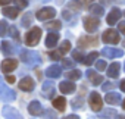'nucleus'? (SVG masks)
Returning <instances> with one entry per match:
<instances>
[{
    "mask_svg": "<svg viewBox=\"0 0 125 119\" xmlns=\"http://www.w3.org/2000/svg\"><path fill=\"white\" fill-rule=\"evenodd\" d=\"M2 13H3L6 18L15 19V18L18 16V13H19V9H18V8H9V6H6V8L2 10Z\"/></svg>",
    "mask_w": 125,
    "mask_h": 119,
    "instance_id": "5701e85b",
    "label": "nucleus"
},
{
    "mask_svg": "<svg viewBox=\"0 0 125 119\" xmlns=\"http://www.w3.org/2000/svg\"><path fill=\"white\" fill-rule=\"evenodd\" d=\"M122 107H124V110H125V100H124V103H122Z\"/></svg>",
    "mask_w": 125,
    "mask_h": 119,
    "instance_id": "603ef678",
    "label": "nucleus"
},
{
    "mask_svg": "<svg viewBox=\"0 0 125 119\" xmlns=\"http://www.w3.org/2000/svg\"><path fill=\"white\" fill-rule=\"evenodd\" d=\"M18 87H19V90H22V91H32L34 87H35V82H34L32 78L24 77V78L18 82Z\"/></svg>",
    "mask_w": 125,
    "mask_h": 119,
    "instance_id": "1a4fd4ad",
    "label": "nucleus"
},
{
    "mask_svg": "<svg viewBox=\"0 0 125 119\" xmlns=\"http://www.w3.org/2000/svg\"><path fill=\"white\" fill-rule=\"evenodd\" d=\"M83 104H84V100H83V97H78V99H75V100H72V107L77 110V109H81L83 107Z\"/></svg>",
    "mask_w": 125,
    "mask_h": 119,
    "instance_id": "72a5a7b5",
    "label": "nucleus"
},
{
    "mask_svg": "<svg viewBox=\"0 0 125 119\" xmlns=\"http://www.w3.org/2000/svg\"><path fill=\"white\" fill-rule=\"evenodd\" d=\"M41 2H49V0H41Z\"/></svg>",
    "mask_w": 125,
    "mask_h": 119,
    "instance_id": "864d4df0",
    "label": "nucleus"
},
{
    "mask_svg": "<svg viewBox=\"0 0 125 119\" xmlns=\"http://www.w3.org/2000/svg\"><path fill=\"white\" fill-rule=\"evenodd\" d=\"M119 87H121V90L125 93V79H122V81L119 82Z\"/></svg>",
    "mask_w": 125,
    "mask_h": 119,
    "instance_id": "a18cd8bd",
    "label": "nucleus"
},
{
    "mask_svg": "<svg viewBox=\"0 0 125 119\" xmlns=\"http://www.w3.org/2000/svg\"><path fill=\"white\" fill-rule=\"evenodd\" d=\"M90 12L93 15H96V16H102L104 10H103V6L102 5H91L90 6Z\"/></svg>",
    "mask_w": 125,
    "mask_h": 119,
    "instance_id": "cd10ccee",
    "label": "nucleus"
},
{
    "mask_svg": "<svg viewBox=\"0 0 125 119\" xmlns=\"http://www.w3.org/2000/svg\"><path fill=\"white\" fill-rule=\"evenodd\" d=\"M100 2H102V5H110L113 0H100Z\"/></svg>",
    "mask_w": 125,
    "mask_h": 119,
    "instance_id": "09e8293b",
    "label": "nucleus"
},
{
    "mask_svg": "<svg viewBox=\"0 0 125 119\" xmlns=\"http://www.w3.org/2000/svg\"><path fill=\"white\" fill-rule=\"evenodd\" d=\"M16 66H18V60H16V59H6V60L2 62V71L5 74H9V72L15 71Z\"/></svg>",
    "mask_w": 125,
    "mask_h": 119,
    "instance_id": "f8f14e48",
    "label": "nucleus"
},
{
    "mask_svg": "<svg viewBox=\"0 0 125 119\" xmlns=\"http://www.w3.org/2000/svg\"><path fill=\"white\" fill-rule=\"evenodd\" d=\"M56 3H59V5H62V3H63V0H56Z\"/></svg>",
    "mask_w": 125,
    "mask_h": 119,
    "instance_id": "8fccbe9b",
    "label": "nucleus"
},
{
    "mask_svg": "<svg viewBox=\"0 0 125 119\" xmlns=\"http://www.w3.org/2000/svg\"><path fill=\"white\" fill-rule=\"evenodd\" d=\"M104 100H106V103H109V104H118V103L121 101V96H119L118 93H109V94H106Z\"/></svg>",
    "mask_w": 125,
    "mask_h": 119,
    "instance_id": "b1692460",
    "label": "nucleus"
},
{
    "mask_svg": "<svg viewBox=\"0 0 125 119\" xmlns=\"http://www.w3.org/2000/svg\"><path fill=\"white\" fill-rule=\"evenodd\" d=\"M75 84L74 82H69V81H63V82H60L59 84V90L60 93H63V94H71L75 91Z\"/></svg>",
    "mask_w": 125,
    "mask_h": 119,
    "instance_id": "4468645a",
    "label": "nucleus"
},
{
    "mask_svg": "<svg viewBox=\"0 0 125 119\" xmlns=\"http://www.w3.org/2000/svg\"><path fill=\"white\" fill-rule=\"evenodd\" d=\"M68 8L77 12V10H80V9L83 8V3L80 2V0H72V2H69V3H68Z\"/></svg>",
    "mask_w": 125,
    "mask_h": 119,
    "instance_id": "2f4dec72",
    "label": "nucleus"
},
{
    "mask_svg": "<svg viewBox=\"0 0 125 119\" xmlns=\"http://www.w3.org/2000/svg\"><path fill=\"white\" fill-rule=\"evenodd\" d=\"M12 2V0H0V5H2V6H6V5H9Z\"/></svg>",
    "mask_w": 125,
    "mask_h": 119,
    "instance_id": "49530a36",
    "label": "nucleus"
},
{
    "mask_svg": "<svg viewBox=\"0 0 125 119\" xmlns=\"http://www.w3.org/2000/svg\"><path fill=\"white\" fill-rule=\"evenodd\" d=\"M15 99H16L15 91H13L12 88H9V87L5 84L3 78L0 77V100L5 101V103H10V101H13Z\"/></svg>",
    "mask_w": 125,
    "mask_h": 119,
    "instance_id": "f03ea898",
    "label": "nucleus"
},
{
    "mask_svg": "<svg viewBox=\"0 0 125 119\" xmlns=\"http://www.w3.org/2000/svg\"><path fill=\"white\" fill-rule=\"evenodd\" d=\"M124 44H125V43H124Z\"/></svg>",
    "mask_w": 125,
    "mask_h": 119,
    "instance_id": "4d7b16f0",
    "label": "nucleus"
},
{
    "mask_svg": "<svg viewBox=\"0 0 125 119\" xmlns=\"http://www.w3.org/2000/svg\"><path fill=\"white\" fill-rule=\"evenodd\" d=\"M88 103H90V106H91V109H93L94 112H100V110H102L103 101H102V97H100V94H99V93H96V91L90 93Z\"/></svg>",
    "mask_w": 125,
    "mask_h": 119,
    "instance_id": "20e7f679",
    "label": "nucleus"
},
{
    "mask_svg": "<svg viewBox=\"0 0 125 119\" xmlns=\"http://www.w3.org/2000/svg\"><path fill=\"white\" fill-rule=\"evenodd\" d=\"M40 38H41V30H40L38 27H34V28H31V30L25 34V44L30 46V47L37 46L38 41H40Z\"/></svg>",
    "mask_w": 125,
    "mask_h": 119,
    "instance_id": "7ed1b4c3",
    "label": "nucleus"
},
{
    "mask_svg": "<svg viewBox=\"0 0 125 119\" xmlns=\"http://www.w3.org/2000/svg\"><path fill=\"white\" fill-rule=\"evenodd\" d=\"M6 79H8V82H15V77L13 75H8Z\"/></svg>",
    "mask_w": 125,
    "mask_h": 119,
    "instance_id": "c03bdc74",
    "label": "nucleus"
},
{
    "mask_svg": "<svg viewBox=\"0 0 125 119\" xmlns=\"http://www.w3.org/2000/svg\"><path fill=\"white\" fill-rule=\"evenodd\" d=\"M62 65H63V68H68V69L74 68V62L69 60V59H62Z\"/></svg>",
    "mask_w": 125,
    "mask_h": 119,
    "instance_id": "4c0bfd02",
    "label": "nucleus"
},
{
    "mask_svg": "<svg viewBox=\"0 0 125 119\" xmlns=\"http://www.w3.org/2000/svg\"><path fill=\"white\" fill-rule=\"evenodd\" d=\"M49 56L53 59V60H59V59L62 57V54H60V51H50L49 53Z\"/></svg>",
    "mask_w": 125,
    "mask_h": 119,
    "instance_id": "ea45409f",
    "label": "nucleus"
},
{
    "mask_svg": "<svg viewBox=\"0 0 125 119\" xmlns=\"http://www.w3.org/2000/svg\"><path fill=\"white\" fill-rule=\"evenodd\" d=\"M62 16H63L65 19H71V13H69V10H63V12H62Z\"/></svg>",
    "mask_w": 125,
    "mask_h": 119,
    "instance_id": "79ce46f5",
    "label": "nucleus"
},
{
    "mask_svg": "<svg viewBox=\"0 0 125 119\" xmlns=\"http://www.w3.org/2000/svg\"><path fill=\"white\" fill-rule=\"evenodd\" d=\"M53 107L56 110H59V112H63L66 109V100H65V97H56L53 100Z\"/></svg>",
    "mask_w": 125,
    "mask_h": 119,
    "instance_id": "412c9836",
    "label": "nucleus"
},
{
    "mask_svg": "<svg viewBox=\"0 0 125 119\" xmlns=\"http://www.w3.org/2000/svg\"><path fill=\"white\" fill-rule=\"evenodd\" d=\"M28 112H30L32 116H38V115L43 113V106L40 104V101L34 100V101L30 103V106H28Z\"/></svg>",
    "mask_w": 125,
    "mask_h": 119,
    "instance_id": "2eb2a0df",
    "label": "nucleus"
},
{
    "mask_svg": "<svg viewBox=\"0 0 125 119\" xmlns=\"http://www.w3.org/2000/svg\"><path fill=\"white\" fill-rule=\"evenodd\" d=\"M115 87V84H103V91H106V90H110V88H113Z\"/></svg>",
    "mask_w": 125,
    "mask_h": 119,
    "instance_id": "37998d69",
    "label": "nucleus"
},
{
    "mask_svg": "<svg viewBox=\"0 0 125 119\" xmlns=\"http://www.w3.org/2000/svg\"><path fill=\"white\" fill-rule=\"evenodd\" d=\"M124 68H125V65H124Z\"/></svg>",
    "mask_w": 125,
    "mask_h": 119,
    "instance_id": "6e6d98bb",
    "label": "nucleus"
},
{
    "mask_svg": "<svg viewBox=\"0 0 125 119\" xmlns=\"http://www.w3.org/2000/svg\"><path fill=\"white\" fill-rule=\"evenodd\" d=\"M119 72H121V65H119L118 62H113L112 65H109L106 74H107L109 78H118V77H119Z\"/></svg>",
    "mask_w": 125,
    "mask_h": 119,
    "instance_id": "f3484780",
    "label": "nucleus"
},
{
    "mask_svg": "<svg viewBox=\"0 0 125 119\" xmlns=\"http://www.w3.org/2000/svg\"><path fill=\"white\" fill-rule=\"evenodd\" d=\"M124 15H125V12H124Z\"/></svg>",
    "mask_w": 125,
    "mask_h": 119,
    "instance_id": "5fc2aeb1",
    "label": "nucleus"
},
{
    "mask_svg": "<svg viewBox=\"0 0 125 119\" xmlns=\"http://www.w3.org/2000/svg\"><path fill=\"white\" fill-rule=\"evenodd\" d=\"M54 15H56V10L53 9V8H43V9H40L38 12H37V19L38 21H47V19H52V18H54Z\"/></svg>",
    "mask_w": 125,
    "mask_h": 119,
    "instance_id": "6e6552de",
    "label": "nucleus"
},
{
    "mask_svg": "<svg viewBox=\"0 0 125 119\" xmlns=\"http://www.w3.org/2000/svg\"><path fill=\"white\" fill-rule=\"evenodd\" d=\"M65 75H66L68 79L75 81V79H80V78H81V71H78V69H75V71H69V72H66Z\"/></svg>",
    "mask_w": 125,
    "mask_h": 119,
    "instance_id": "c85d7f7f",
    "label": "nucleus"
},
{
    "mask_svg": "<svg viewBox=\"0 0 125 119\" xmlns=\"http://www.w3.org/2000/svg\"><path fill=\"white\" fill-rule=\"evenodd\" d=\"M69 50H71V41L65 40L63 43L60 44V49H59V51H60V54H65V53H68Z\"/></svg>",
    "mask_w": 125,
    "mask_h": 119,
    "instance_id": "7c9ffc66",
    "label": "nucleus"
},
{
    "mask_svg": "<svg viewBox=\"0 0 125 119\" xmlns=\"http://www.w3.org/2000/svg\"><path fill=\"white\" fill-rule=\"evenodd\" d=\"M100 118L102 119H116L118 118V112L113 110V109H106L104 112L100 113Z\"/></svg>",
    "mask_w": 125,
    "mask_h": 119,
    "instance_id": "393cba45",
    "label": "nucleus"
},
{
    "mask_svg": "<svg viewBox=\"0 0 125 119\" xmlns=\"http://www.w3.org/2000/svg\"><path fill=\"white\" fill-rule=\"evenodd\" d=\"M99 44V38L96 35H84L78 40V46L81 49H85V47H93V46H97Z\"/></svg>",
    "mask_w": 125,
    "mask_h": 119,
    "instance_id": "423d86ee",
    "label": "nucleus"
},
{
    "mask_svg": "<svg viewBox=\"0 0 125 119\" xmlns=\"http://www.w3.org/2000/svg\"><path fill=\"white\" fill-rule=\"evenodd\" d=\"M102 40H103L106 44H118V43H119L118 31H115V30H107V31H104L103 35H102Z\"/></svg>",
    "mask_w": 125,
    "mask_h": 119,
    "instance_id": "39448f33",
    "label": "nucleus"
},
{
    "mask_svg": "<svg viewBox=\"0 0 125 119\" xmlns=\"http://www.w3.org/2000/svg\"><path fill=\"white\" fill-rule=\"evenodd\" d=\"M0 47H2V51H3L6 56H10V54H13V53L16 51V47H15L12 43H9V41H2Z\"/></svg>",
    "mask_w": 125,
    "mask_h": 119,
    "instance_id": "6ab92c4d",
    "label": "nucleus"
},
{
    "mask_svg": "<svg viewBox=\"0 0 125 119\" xmlns=\"http://www.w3.org/2000/svg\"><path fill=\"white\" fill-rule=\"evenodd\" d=\"M63 119H80V116H77V115H69V116H66V118H63Z\"/></svg>",
    "mask_w": 125,
    "mask_h": 119,
    "instance_id": "de8ad7c7",
    "label": "nucleus"
},
{
    "mask_svg": "<svg viewBox=\"0 0 125 119\" xmlns=\"http://www.w3.org/2000/svg\"><path fill=\"white\" fill-rule=\"evenodd\" d=\"M122 16V12L118 9V8H113L110 12H109V15H107V18H106V22L109 24V25H115L116 22H118V19Z\"/></svg>",
    "mask_w": 125,
    "mask_h": 119,
    "instance_id": "ddd939ff",
    "label": "nucleus"
},
{
    "mask_svg": "<svg viewBox=\"0 0 125 119\" xmlns=\"http://www.w3.org/2000/svg\"><path fill=\"white\" fill-rule=\"evenodd\" d=\"M72 59H75L77 62H83L84 60V54L81 50H74L72 51Z\"/></svg>",
    "mask_w": 125,
    "mask_h": 119,
    "instance_id": "473e14b6",
    "label": "nucleus"
},
{
    "mask_svg": "<svg viewBox=\"0 0 125 119\" xmlns=\"http://www.w3.org/2000/svg\"><path fill=\"white\" fill-rule=\"evenodd\" d=\"M9 32H10V35H12V37H13V38H15V40L18 41V43L21 41V38H19V32H18L16 27H13V25H12V27L9 28Z\"/></svg>",
    "mask_w": 125,
    "mask_h": 119,
    "instance_id": "f704fd0d",
    "label": "nucleus"
},
{
    "mask_svg": "<svg viewBox=\"0 0 125 119\" xmlns=\"http://www.w3.org/2000/svg\"><path fill=\"white\" fill-rule=\"evenodd\" d=\"M96 68H97V71H106V62L104 60H97Z\"/></svg>",
    "mask_w": 125,
    "mask_h": 119,
    "instance_id": "58836bf2",
    "label": "nucleus"
},
{
    "mask_svg": "<svg viewBox=\"0 0 125 119\" xmlns=\"http://www.w3.org/2000/svg\"><path fill=\"white\" fill-rule=\"evenodd\" d=\"M13 2H15V5H16L18 9H25V8L28 6V2H27V0H13Z\"/></svg>",
    "mask_w": 125,
    "mask_h": 119,
    "instance_id": "c9c22d12",
    "label": "nucleus"
},
{
    "mask_svg": "<svg viewBox=\"0 0 125 119\" xmlns=\"http://www.w3.org/2000/svg\"><path fill=\"white\" fill-rule=\"evenodd\" d=\"M91 2H94V0H85V3H91Z\"/></svg>",
    "mask_w": 125,
    "mask_h": 119,
    "instance_id": "3c124183",
    "label": "nucleus"
},
{
    "mask_svg": "<svg viewBox=\"0 0 125 119\" xmlns=\"http://www.w3.org/2000/svg\"><path fill=\"white\" fill-rule=\"evenodd\" d=\"M99 25H100V21H99L97 18H94V15L84 18V28H85V31L94 32V31L99 28Z\"/></svg>",
    "mask_w": 125,
    "mask_h": 119,
    "instance_id": "0eeeda50",
    "label": "nucleus"
},
{
    "mask_svg": "<svg viewBox=\"0 0 125 119\" xmlns=\"http://www.w3.org/2000/svg\"><path fill=\"white\" fill-rule=\"evenodd\" d=\"M57 41H59V34H56V32H50V34L47 35V38H46V47L53 49V47H56Z\"/></svg>",
    "mask_w": 125,
    "mask_h": 119,
    "instance_id": "aec40b11",
    "label": "nucleus"
},
{
    "mask_svg": "<svg viewBox=\"0 0 125 119\" xmlns=\"http://www.w3.org/2000/svg\"><path fill=\"white\" fill-rule=\"evenodd\" d=\"M118 30L125 35V22H121V24H118Z\"/></svg>",
    "mask_w": 125,
    "mask_h": 119,
    "instance_id": "a19ab883",
    "label": "nucleus"
},
{
    "mask_svg": "<svg viewBox=\"0 0 125 119\" xmlns=\"http://www.w3.org/2000/svg\"><path fill=\"white\" fill-rule=\"evenodd\" d=\"M31 24H32V13L28 12V13L24 15V18H22V21H21V25H22L24 28H28Z\"/></svg>",
    "mask_w": 125,
    "mask_h": 119,
    "instance_id": "a878e982",
    "label": "nucleus"
},
{
    "mask_svg": "<svg viewBox=\"0 0 125 119\" xmlns=\"http://www.w3.org/2000/svg\"><path fill=\"white\" fill-rule=\"evenodd\" d=\"M87 77H88V79H90V82H91L93 85H100V84L103 82V77L99 75V74L94 72V71H87Z\"/></svg>",
    "mask_w": 125,
    "mask_h": 119,
    "instance_id": "a211bd4d",
    "label": "nucleus"
},
{
    "mask_svg": "<svg viewBox=\"0 0 125 119\" xmlns=\"http://www.w3.org/2000/svg\"><path fill=\"white\" fill-rule=\"evenodd\" d=\"M102 54L107 59H115V57H121L124 56V50L121 49H112V47H104L102 50Z\"/></svg>",
    "mask_w": 125,
    "mask_h": 119,
    "instance_id": "9b49d317",
    "label": "nucleus"
},
{
    "mask_svg": "<svg viewBox=\"0 0 125 119\" xmlns=\"http://www.w3.org/2000/svg\"><path fill=\"white\" fill-rule=\"evenodd\" d=\"M2 113H3V116H5L6 119H24L22 115H21L16 109H13L12 106H5L3 110H2Z\"/></svg>",
    "mask_w": 125,
    "mask_h": 119,
    "instance_id": "9d476101",
    "label": "nucleus"
},
{
    "mask_svg": "<svg viewBox=\"0 0 125 119\" xmlns=\"http://www.w3.org/2000/svg\"><path fill=\"white\" fill-rule=\"evenodd\" d=\"M60 27H62V24L59 21H52V22L46 24V28L49 31H57V30H60Z\"/></svg>",
    "mask_w": 125,
    "mask_h": 119,
    "instance_id": "c756f323",
    "label": "nucleus"
},
{
    "mask_svg": "<svg viewBox=\"0 0 125 119\" xmlns=\"http://www.w3.org/2000/svg\"><path fill=\"white\" fill-rule=\"evenodd\" d=\"M97 56H99V53H97V51H91L87 57H84L83 63H84V65H87V66H90V65L94 62V59H97Z\"/></svg>",
    "mask_w": 125,
    "mask_h": 119,
    "instance_id": "bb28decb",
    "label": "nucleus"
},
{
    "mask_svg": "<svg viewBox=\"0 0 125 119\" xmlns=\"http://www.w3.org/2000/svg\"><path fill=\"white\" fill-rule=\"evenodd\" d=\"M46 75H47L49 78H59V77L62 75V68H60L59 65H52V66L47 68Z\"/></svg>",
    "mask_w": 125,
    "mask_h": 119,
    "instance_id": "dca6fc26",
    "label": "nucleus"
},
{
    "mask_svg": "<svg viewBox=\"0 0 125 119\" xmlns=\"http://www.w3.org/2000/svg\"><path fill=\"white\" fill-rule=\"evenodd\" d=\"M53 94H54V87H53V84H52V82H44V84H43V96H44L46 99H52Z\"/></svg>",
    "mask_w": 125,
    "mask_h": 119,
    "instance_id": "4be33fe9",
    "label": "nucleus"
},
{
    "mask_svg": "<svg viewBox=\"0 0 125 119\" xmlns=\"http://www.w3.org/2000/svg\"><path fill=\"white\" fill-rule=\"evenodd\" d=\"M21 60L25 65L35 66V65L41 63V56H40V53H37L34 50H21Z\"/></svg>",
    "mask_w": 125,
    "mask_h": 119,
    "instance_id": "f257e3e1",
    "label": "nucleus"
},
{
    "mask_svg": "<svg viewBox=\"0 0 125 119\" xmlns=\"http://www.w3.org/2000/svg\"><path fill=\"white\" fill-rule=\"evenodd\" d=\"M9 24L6 21H0V35H5L6 34V30H8Z\"/></svg>",
    "mask_w": 125,
    "mask_h": 119,
    "instance_id": "e433bc0d",
    "label": "nucleus"
}]
</instances>
